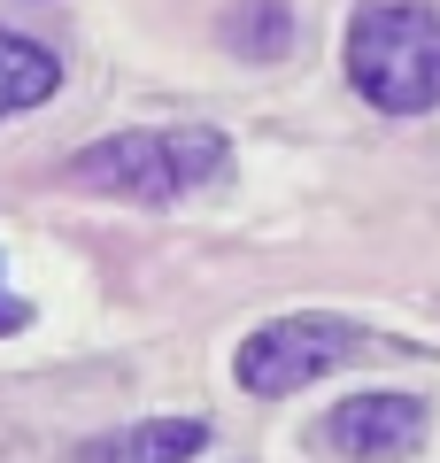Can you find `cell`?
<instances>
[{
    "mask_svg": "<svg viewBox=\"0 0 440 463\" xmlns=\"http://www.w3.org/2000/svg\"><path fill=\"white\" fill-rule=\"evenodd\" d=\"M433 432V410L417 394H348L325 417V448L348 463H409Z\"/></svg>",
    "mask_w": 440,
    "mask_h": 463,
    "instance_id": "4",
    "label": "cell"
},
{
    "mask_svg": "<svg viewBox=\"0 0 440 463\" xmlns=\"http://www.w3.org/2000/svg\"><path fill=\"white\" fill-rule=\"evenodd\" d=\"M225 47L247 62H278L293 47V8L286 0H232L225 8Z\"/></svg>",
    "mask_w": 440,
    "mask_h": 463,
    "instance_id": "7",
    "label": "cell"
},
{
    "mask_svg": "<svg viewBox=\"0 0 440 463\" xmlns=\"http://www.w3.org/2000/svg\"><path fill=\"white\" fill-rule=\"evenodd\" d=\"M209 448L201 417H147V425H116L109 440L85 448V463H186Z\"/></svg>",
    "mask_w": 440,
    "mask_h": 463,
    "instance_id": "5",
    "label": "cell"
},
{
    "mask_svg": "<svg viewBox=\"0 0 440 463\" xmlns=\"http://www.w3.org/2000/svg\"><path fill=\"white\" fill-rule=\"evenodd\" d=\"M348 85L378 116L440 109V8H425V0H363L348 16Z\"/></svg>",
    "mask_w": 440,
    "mask_h": 463,
    "instance_id": "2",
    "label": "cell"
},
{
    "mask_svg": "<svg viewBox=\"0 0 440 463\" xmlns=\"http://www.w3.org/2000/svg\"><path fill=\"white\" fill-rule=\"evenodd\" d=\"M225 170H232V139L216 124H139V132H109L70 155V178L85 194H116V201H178Z\"/></svg>",
    "mask_w": 440,
    "mask_h": 463,
    "instance_id": "1",
    "label": "cell"
},
{
    "mask_svg": "<svg viewBox=\"0 0 440 463\" xmlns=\"http://www.w3.org/2000/svg\"><path fill=\"white\" fill-rule=\"evenodd\" d=\"M356 347H363V332L348 325V317H332V309L271 317L263 332H247V340H240V364H232V379H240L247 394L278 402V394H301V386H317L325 371H340Z\"/></svg>",
    "mask_w": 440,
    "mask_h": 463,
    "instance_id": "3",
    "label": "cell"
},
{
    "mask_svg": "<svg viewBox=\"0 0 440 463\" xmlns=\"http://www.w3.org/2000/svg\"><path fill=\"white\" fill-rule=\"evenodd\" d=\"M54 85H62V62H54L39 39L0 32V116H24V109H39V100H54Z\"/></svg>",
    "mask_w": 440,
    "mask_h": 463,
    "instance_id": "6",
    "label": "cell"
}]
</instances>
